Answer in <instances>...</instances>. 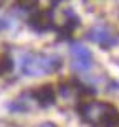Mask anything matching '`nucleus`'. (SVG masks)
Returning a JSON list of instances; mask_svg holds the SVG:
<instances>
[{"instance_id": "1", "label": "nucleus", "mask_w": 119, "mask_h": 127, "mask_svg": "<svg viewBox=\"0 0 119 127\" xmlns=\"http://www.w3.org/2000/svg\"><path fill=\"white\" fill-rule=\"evenodd\" d=\"M79 116L83 121L93 124L94 127H114L119 124V112L114 106L108 102L91 101L79 106Z\"/></svg>"}, {"instance_id": "2", "label": "nucleus", "mask_w": 119, "mask_h": 127, "mask_svg": "<svg viewBox=\"0 0 119 127\" xmlns=\"http://www.w3.org/2000/svg\"><path fill=\"white\" fill-rule=\"evenodd\" d=\"M22 71L27 76H43L60 69L61 58L55 55H41V53H25L22 56Z\"/></svg>"}, {"instance_id": "3", "label": "nucleus", "mask_w": 119, "mask_h": 127, "mask_svg": "<svg viewBox=\"0 0 119 127\" xmlns=\"http://www.w3.org/2000/svg\"><path fill=\"white\" fill-rule=\"evenodd\" d=\"M88 40L89 41H94V43H99L101 48H113L116 45V43L119 41V36L116 35L114 32L111 28H108V27H103V25H99V27H94V28H91L89 32H88Z\"/></svg>"}, {"instance_id": "4", "label": "nucleus", "mask_w": 119, "mask_h": 127, "mask_svg": "<svg viewBox=\"0 0 119 127\" xmlns=\"http://www.w3.org/2000/svg\"><path fill=\"white\" fill-rule=\"evenodd\" d=\"M70 51H71V56H73V63H71L73 69L88 71L93 66V55H91L89 48H86L84 45L75 43V45H71Z\"/></svg>"}, {"instance_id": "5", "label": "nucleus", "mask_w": 119, "mask_h": 127, "mask_svg": "<svg viewBox=\"0 0 119 127\" xmlns=\"http://www.w3.org/2000/svg\"><path fill=\"white\" fill-rule=\"evenodd\" d=\"M33 97L37 99V102L41 107H48V106L55 104L56 94H55V89H53L51 84H43V86H40L38 89L33 91Z\"/></svg>"}, {"instance_id": "6", "label": "nucleus", "mask_w": 119, "mask_h": 127, "mask_svg": "<svg viewBox=\"0 0 119 127\" xmlns=\"http://www.w3.org/2000/svg\"><path fill=\"white\" fill-rule=\"evenodd\" d=\"M30 27L37 32H46V30L51 28L53 25V18H51V13L50 12H38L30 17L28 20Z\"/></svg>"}, {"instance_id": "7", "label": "nucleus", "mask_w": 119, "mask_h": 127, "mask_svg": "<svg viewBox=\"0 0 119 127\" xmlns=\"http://www.w3.org/2000/svg\"><path fill=\"white\" fill-rule=\"evenodd\" d=\"M12 69H13V60L8 55H2L0 56V76L10 73Z\"/></svg>"}, {"instance_id": "8", "label": "nucleus", "mask_w": 119, "mask_h": 127, "mask_svg": "<svg viewBox=\"0 0 119 127\" xmlns=\"http://www.w3.org/2000/svg\"><path fill=\"white\" fill-rule=\"evenodd\" d=\"M38 127H56L55 124H50V122H46V124H41V126H38Z\"/></svg>"}, {"instance_id": "9", "label": "nucleus", "mask_w": 119, "mask_h": 127, "mask_svg": "<svg viewBox=\"0 0 119 127\" xmlns=\"http://www.w3.org/2000/svg\"><path fill=\"white\" fill-rule=\"evenodd\" d=\"M3 27H5V22H3V20H2V18H0V30L3 28Z\"/></svg>"}]
</instances>
